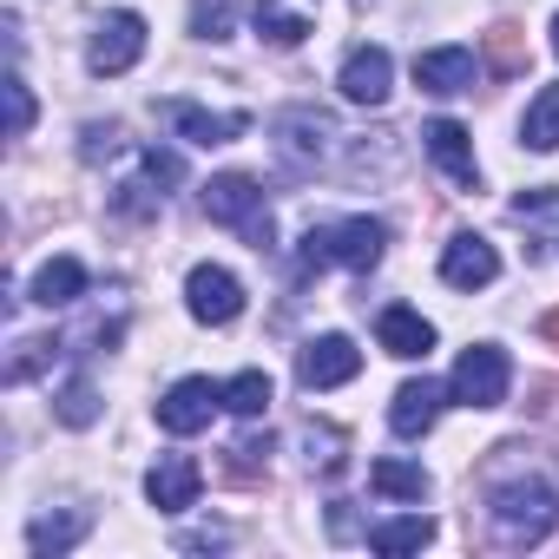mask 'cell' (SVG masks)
<instances>
[{
  "label": "cell",
  "mask_w": 559,
  "mask_h": 559,
  "mask_svg": "<svg viewBox=\"0 0 559 559\" xmlns=\"http://www.w3.org/2000/svg\"><path fill=\"white\" fill-rule=\"evenodd\" d=\"M480 487H487V539L493 546L520 552V546H539L559 526V487L552 480H539V474H513V480L487 474Z\"/></svg>",
  "instance_id": "cell-1"
},
{
  "label": "cell",
  "mask_w": 559,
  "mask_h": 559,
  "mask_svg": "<svg viewBox=\"0 0 559 559\" xmlns=\"http://www.w3.org/2000/svg\"><path fill=\"white\" fill-rule=\"evenodd\" d=\"M389 250V230L376 217H336V224H310L304 237V263L323 270V263H343V270H376Z\"/></svg>",
  "instance_id": "cell-2"
},
{
  "label": "cell",
  "mask_w": 559,
  "mask_h": 559,
  "mask_svg": "<svg viewBox=\"0 0 559 559\" xmlns=\"http://www.w3.org/2000/svg\"><path fill=\"white\" fill-rule=\"evenodd\" d=\"M204 217H211V224L243 230V237H250V250H276V217H270L263 191H257L243 171H224V178H211V185H204Z\"/></svg>",
  "instance_id": "cell-3"
},
{
  "label": "cell",
  "mask_w": 559,
  "mask_h": 559,
  "mask_svg": "<svg viewBox=\"0 0 559 559\" xmlns=\"http://www.w3.org/2000/svg\"><path fill=\"white\" fill-rule=\"evenodd\" d=\"M336 119L330 112H317V106H297V112H284L276 119V158H284V171H297V178H310V171H323L330 165V152H336Z\"/></svg>",
  "instance_id": "cell-4"
},
{
  "label": "cell",
  "mask_w": 559,
  "mask_h": 559,
  "mask_svg": "<svg viewBox=\"0 0 559 559\" xmlns=\"http://www.w3.org/2000/svg\"><path fill=\"white\" fill-rule=\"evenodd\" d=\"M454 402L461 408H500L507 402V389H513V362H507V349H493V343H474V349H461V362H454Z\"/></svg>",
  "instance_id": "cell-5"
},
{
  "label": "cell",
  "mask_w": 559,
  "mask_h": 559,
  "mask_svg": "<svg viewBox=\"0 0 559 559\" xmlns=\"http://www.w3.org/2000/svg\"><path fill=\"white\" fill-rule=\"evenodd\" d=\"M139 53H145V21H139L132 8H119V14H106V21L93 27L86 67H93L99 80H119V73H132V67H139Z\"/></svg>",
  "instance_id": "cell-6"
},
{
  "label": "cell",
  "mask_w": 559,
  "mask_h": 559,
  "mask_svg": "<svg viewBox=\"0 0 559 559\" xmlns=\"http://www.w3.org/2000/svg\"><path fill=\"white\" fill-rule=\"evenodd\" d=\"M217 408H224V389L211 376H185V382H171L158 395V428L165 435H204Z\"/></svg>",
  "instance_id": "cell-7"
},
{
  "label": "cell",
  "mask_w": 559,
  "mask_h": 559,
  "mask_svg": "<svg viewBox=\"0 0 559 559\" xmlns=\"http://www.w3.org/2000/svg\"><path fill=\"white\" fill-rule=\"evenodd\" d=\"M185 304H191V317H198V323L224 330V323H237V317H243V284H237L224 263H198V270L185 276Z\"/></svg>",
  "instance_id": "cell-8"
},
{
  "label": "cell",
  "mask_w": 559,
  "mask_h": 559,
  "mask_svg": "<svg viewBox=\"0 0 559 559\" xmlns=\"http://www.w3.org/2000/svg\"><path fill=\"white\" fill-rule=\"evenodd\" d=\"M356 369H362V349L349 336H317L297 356V382L304 389H343V382H356Z\"/></svg>",
  "instance_id": "cell-9"
},
{
  "label": "cell",
  "mask_w": 559,
  "mask_h": 559,
  "mask_svg": "<svg viewBox=\"0 0 559 559\" xmlns=\"http://www.w3.org/2000/svg\"><path fill=\"white\" fill-rule=\"evenodd\" d=\"M493 276H500V250H493L487 237L461 230V237L441 250V284H448V290H487Z\"/></svg>",
  "instance_id": "cell-10"
},
{
  "label": "cell",
  "mask_w": 559,
  "mask_h": 559,
  "mask_svg": "<svg viewBox=\"0 0 559 559\" xmlns=\"http://www.w3.org/2000/svg\"><path fill=\"white\" fill-rule=\"evenodd\" d=\"M336 86H343V99H356V106H382V99L395 93V60H389V47H356V53L343 60V73H336Z\"/></svg>",
  "instance_id": "cell-11"
},
{
  "label": "cell",
  "mask_w": 559,
  "mask_h": 559,
  "mask_svg": "<svg viewBox=\"0 0 559 559\" xmlns=\"http://www.w3.org/2000/svg\"><path fill=\"white\" fill-rule=\"evenodd\" d=\"M421 145H428V158H435L461 191L480 185V165H474V139H467V126H454V119H428V126H421Z\"/></svg>",
  "instance_id": "cell-12"
},
{
  "label": "cell",
  "mask_w": 559,
  "mask_h": 559,
  "mask_svg": "<svg viewBox=\"0 0 559 559\" xmlns=\"http://www.w3.org/2000/svg\"><path fill=\"white\" fill-rule=\"evenodd\" d=\"M198 487H204V467H198L191 454H165V461L145 474V500H152L158 513H185V507H198Z\"/></svg>",
  "instance_id": "cell-13"
},
{
  "label": "cell",
  "mask_w": 559,
  "mask_h": 559,
  "mask_svg": "<svg viewBox=\"0 0 559 559\" xmlns=\"http://www.w3.org/2000/svg\"><path fill=\"white\" fill-rule=\"evenodd\" d=\"M158 112H165V126H171L178 139H191V145H230V139L250 126L243 112H204V106H191V99H165Z\"/></svg>",
  "instance_id": "cell-14"
},
{
  "label": "cell",
  "mask_w": 559,
  "mask_h": 559,
  "mask_svg": "<svg viewBox=\"0 0 559 559\" xmlns=\"http://www.w3.org/2000/svg\"><path fill=\"white\" fill-rule=\"evenodd\" d=\"M441 402H448V389L441 382H402L395 389V402H389V428L402 435V441H421L428 428H435V415H441Z\"/></svg>",
  "instance_id": "cell-15"
},
{
  "label": "cell",
  "mask_w": 559,
  "mask_h": 559,
  "mask_svg": "<svg viewBox=\"0 0 559 559\" xmlns=\"http://www.w3.org/2000/svg\"><path fill=\"white\" fill-rule=\"evenodd\" d=\"M250 21L270 47H304L317 34V0H257Z\"/></svg>",
  "instance_id": "cell-16"
},
{
  "label": "cell",
  "mask_w": 559,
  "mask_h": 559,
  "mask_svg": "<svg viewBox=\"0 0 559 559\" xmlns=\"http://www.w3.org/2000/svg\"><path fill=\"white\" fill-rule=\"evenodd\" d=\"M376 343H382L389 356L415 362V356H428V349H435V323H428L421 310H408V304H389V310L376 317Z\"/></svg>",
  "instance_id": "cell-17"
},
{
  "label": "cell",
  "mask_w": 559,
  "mask_h": 559,
  "mask_svg": "<svg viewBox=\"0 0 559 559\" xmlns=\"http://www.w3.org/2000/svg\"><path fill=\"white\" fill-rule=\"evenodd\" d=\"M415 86L421 93H467L474 86V53L467 47H435V53H415Z\"/></svg>",
  "instance_id": "cell-18"
},
{
  "label": "cell",
  "mask_w": 559,
  "mask_h": 559,
  "mask_svg": "<svg viewBox=\"0 0 559 559\" xmlns=\"http://www.w3.org/2000/svg\"><path fill=\"white\" fill-rule=\"evenodd\" d=\"M40 310H67V304H80L86 297V263L80 257H47L40 270H34V290H27Z\"/></svg>",
  "instance_id": "cell-19"
},
{
  "label": "cell",
  "mask_w": 559,
  "mask_h": 559,
  "mask_svg": "<svg viewBox=\"0 0 559 559\" xmlns=\"http://www.w3.org/2000/svg\"><path fill=\"white\" fill-rule=\"evenodd\" d=\"M520 145L526 152H559V86H539L526 119H520Z\"/></svg>",
  "instance_id": "cell-20"
},
{
  "label": "cell",
  "mask_w": 559,
  "mask_h": 559,
  "mask_svg": "<svg viewBox=\"0 0 559 559\" xmlns=\"http://www.w3.org/2000/svg\"><path fill=\"white\" fill-rule=\"evenodd\" d=\"M369 487H376V493H389V500H421V493H428V474H421L415 461L382 454V461L369 467Z\"/></svg>",
  "instance_id": "cell-21"
},
{
  "label": "cell",
  "mask_w": 559,
  "mask_h": 559,
  "mask_svg": "<svg viewBox=\"0 0 559 559\" xmlns=\"http://www.w3.org/2000/svg\"><path fill=\"white\" fill-rule=\"evenodd\" d=\"M80 533H86V513H40V520L27 526V546L47 559V552H73Z\"/></svg>",
  "instance_id": "cell-22"
},
{
  "label": "cell",
  "mask_w": 559,
  "mask_h": 559,
  "mask_svg": "<svg viewBox=\"0 0 559 559\" xmlns=\"http://www.w3.org/2000/svg\"><path fill=\"white\" fill-rule=\"evenodd\" d=\"M428 539H435V520H421V513L415 520H376L369 526V546L376 552H421Z\"/></svg>",
  "instance_id": "cell-23"
},
{
  "label": "cell",
  "mask_w": 559,
  "mask_h": 559,
  "mask_svg": "<svg viewBox=\"0 0 559 559\" xmlns=\"http://www.w3.org/2000/svg\"><path fill=\"white\" fill-rule=\"evenodd\" d=\"M487 67L500 73V80H520L526 73V40H520V27H487Z\"/></svg>",
  "instance_id": "cell-24"
},
{
  "label": "cell",
  "mask_w": 559,
  "mask_h": 559,
  "mask_svg": "<svg viewBox=\"0 0 559 559\" xmlns=\"http://www.w3.org/2000/svg\"><path fill=\"white\" fill-rule=\"evenodd\" d=\"M53 415H60L67 428H93V421H99V395H93V382H86V376H73V382L53 395Z\"/></svg>",
  "instance_id": "cell-25"
},
{
  "label": "cell",
  "mask_w": 559,
  "mask_h": 559,
  "mask_svg": "<svg viewBox=\"0 0 559 559\" xmlns=\"http://www.w3.org/2000/svg\"><path fill=\"white\" fill-rule=\"evenodd\" d=\"M224 408H230V415H263V408H270V376H263V369L230 376V382H224Z\"/></svg>",
  "instance_id": "cell-26"
},
{
  "label": "cell",
  "mask_w": 559,
  "mask_h": 559,
  "mask_svg": "<svg viewBox=\"0 0 559 559\" xmlns=\"http://www.w3.org/2000/svg\"><path fill=\"white\" fill-rule=\"evenodd\" d=\"M263 441H237L230 454H224V480H237V487H263L270 480V467H263Z\"/></svg>",
  "instance_id": "cell-27"
},
{
  "label": "cell",
  "mask_w": 559,
  "mask_h": 559,
  "mask_svg": "<svg viewBox=\"0 0 559 559\" xmlns=\"http://www.w3.org/2000/svg\"><path fill=\"white\" fill-rule=\"evenodd\" d=\"M237 21V0H191V34L198 40H230Z\"/></svg>",
  "instance_id": "cell-28"
},
{
  "label": "cell",
  "mask_w": 559,
  "mask_h": 559,
  "mask_svg": "<svg viewBox=\"0 0 559 559\" xmlns=\"http://www.w3.org/2000/svg\"><path fill=\"white\" fill-rule=\"evenodd\" d=\"M0 99H8V139H27L34 132V93H27V80L8 73V80H0Z\"/></svg>",
  "instance_id": "cell-29"
},
{
  "label": "cell",
  "mask_w": 559,
  "mask_h": 559,
  "mask_svg": "<svg viewBox=\"0 0 559 559\" xmlns=\"http://www.w3.org/2000/svg\"><path fill=\"white\" fill-rule=\"evenodd\" d=\"M53 356H60V343H53V336H27V343H21V356L8 362V382H27V376H40Z\"/></svg>",
  "instance_id": "cell-30"
},
{
  "label": "cell",
  "mask_w": 559,
  "mask_h": 559,
  "mask_svg": "<svg viewBox=\"0 0 559 559\" xmlns=\"http://www.w3.org/2000/svg\"><path fill=\"white\" fill-rule=\"evenodd\" d=\"M304 448H310V467H323V474L343 467V435L336 428H304Z\"/></svg>",
  "instance_id": "cell-31"
},
{
  "label": "cell",
  "mask_w": 559,
  "mask_h": 559,
  "mask_svg": "<svg viewBox=\"0 0 559 559\" xmlns=\"http://www.w3.org/2000/svg\"><path fill=\"white\" fill-rule=\"evenodd\" d=\"M526 415L559 421V382H552V376H533V382H526Z\"/></svg>",
  "instance_id": "cell-32"
},
{
  "label": "cell",
  "mask_w": 559,
  "mask_h": 559,
  "mask_svg": "<svg viewBox=\"0 0 559 559\" xmlns=\"http://www.w3.org/2000/svg\"><path fill=\"white\" fill-rule=\"evenodd\" d=\"M139 165H145V185H178V178H185V165H178L171 152H158V145H152Z\"/></svg>",
  "instance_id": "cell-33"
},
{
  "label": "cell",
  "mask_w": 559,
  "mask_h": 559,
  "mask_svg": "<svg viewBox=\"0 0 559 559\" xmlns=\"http://www.w3.org/2000/svg\"><path fill=\"white\" fill-rule=\"evenodd\" d=\"M119 126H86V158H99V152H119Z\"/></svg>",
  "instance_id": "cell-34"
},
{
  "label": "cell",
  "mask_w": 559,
  "mask_h": 559,
  "mask_svg": "<svg viewBox=\"0 0 559 559\" xmlns=\"http://www.w3.org/2000/svg\"><path fill=\"white\" fill-rule=\"evenodd\" d=\"M330 533H336V539H349V533H356V513H349V500H336V507H330Z\"/></svg>",
  "instance_id": "cell-35"
},
{
  "label": "cell",
  "mask_w": 559,
  "mask_h": 559,
  "mask_svg": "<svg viewBox=\"0 0 559 559\" xmlns=\"http://www.w3.org/2000/svg\"><path fill=\"white\" fill-rule=\"evenodd\" d=\"M539 330H546V336H552V343H559V310H552V317H546V323H539Z\"/></svg>",
  "instance_id": "cell-36"
},
{
  "label": "cell",
  "mask_w": 559,
  "mask_h": 559,
  "mask_svg": "<svg viewBox=\"0 0 559 559\" xmlns=\"http://www.w3.org/2000/svg\"><path fill=\"white\" fill-rule=\"evenodd\" d=\"M552 53H559V14H552Z\"/></svg>",
  "instance_id": "cell-37"
}]
</instances>
